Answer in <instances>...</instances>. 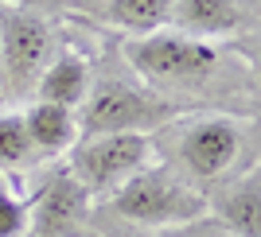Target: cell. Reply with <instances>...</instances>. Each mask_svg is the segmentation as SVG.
<instances>
[{
  "instance_id": "9",
  "label": "cell",
  "mask_w": 261,
  "mask_h": 237,
  "mask_svg": "<svg viewBox=\"0 0 261 237\" xmlns=\"http://www.w3.org/2000/svg\"><path fill=\"white\" fill-rule=\"evenodd\" d=\"M23 129H28L32 148L47 152V156L70 152L78 144V117H74V109H66V105H47V101L32 105L28 117H23Z\"/></svg>"
},
{
  "instance_id": "12",
  "label": "cell",
  "mask_w": 261,
  "mask_h": 237,
  "mask_svg": "<svg viewBox=\"0 0 261 237\" xmlns=\"http://www.w3.org/2000/svg\"><path fill=\"white\" fill-rule=\"evenodd\" d=\"M175 0H106L109 23H117L133 35H152L172 23Z\"/></svg>"
},
{
  "instance_id": "2",
  "label": "cell",
  "mask_w": 261,
  "mask_h": 237,
  "mask_svg": "<svg viewBox=\"0 0 261 237\" xmlns=\"http://www.w3.org/2000/svg\"><path fill=\"white\" fill-rule=\"evenodd\" d=\"M152 140L144 132H98L70 148V179L86 194H113L129 175L148 167Z\"/></svg>"
},
{
  "instance_id": "7",
  "label": "cell",
  "mask_w": 261,
  "mask_h": 237,
  "mask_svg": "<svg viewBox=\"0 0 261 237\" xmlns=\"http://www.w3.org/2000/svg\"><path fill=\"white\" fill-rule=\"evenodd\" d=\"M257 0H175L172 23L195 39H218L246 27Z\"/></svg>"
},
{
  "instance_id": "5",
  "label": "cell",
  "mask_w": 261,
  "mask_h": 237,
  "mask_svg": "<svg viewBox=\"0 0 261 237\" xmlns=\"http://www.w3.org/2000/svg\"><path fill=\"white\" fill-rule=\"evenodd\" d=\"M238 148H242V125L230 117H203L195 125H187L184 140H179V156H184L187 171L199 179H218L238 160Z\"/></svg>"
},
{
  "instance_id": "4",
  "label": "cell",
  "mask_w": 261,
  "mask_h": 237,
  "mask_svg": "<svg viewBox=\"0 0 261 237\" xmlns=\"http://www.w3.org/2000/svg\"><path fill=\"white\" fill-rule=\"evenodd\" d=\"M78 117V132L98 136V132H144V125H156L168 113L160 101L144 97L141 90L125 86V82H101L98 90H90L82 101Z\"/></svg>"
},
{
  "instance_id": "14",
  "label": "cell",
  "mask_w": 261,
  "mask_h": 237,
  "mask_svg": "<svg viewBox=\"0 0 261 237\" xmlns=\"http://www.w3.org/2000/svg\"><path fill=\"white\" fill-rule=\"evenodd\" d=\"M28 229H32L28 202L8 187H0V237H28Z\"/></svg>"
},
{
  "instance_id": "6",
  "label": "cell",
  "mask_w": 261,
  "mask_h": 237,
  "mask_svg": "<svg viewBox=\"0 0 261 237\" xmlns=\"http://www.w3.org/2000/svg\"><path fill=\"white\" fill-rule=\"evenodd\" d=\"M51 51V32L39 16L23 8H0V54H4V70L12 82H23L43 66Z\"/></svg>"
},
{
  "instance_id": "8",
  "label": "cell",
  "mask_w": 261,
  "mask_h": 237,
  "mask_svg": "<svg viewBox=\"0 0 261 237\" xmlns=\"http://www.w3.org/2000/svg\"><path fill=\"white\" fill-rule=\"evenodd\" d=\"M90 194L70 179V175H59L43 191L35 194V202L28 206V214H32V229L39 233H51V229H63L66 222H74L82 210H86Z\"/></svg>"
},
{
  "instance_id": "13",
  "label": "cell",
  "mask_w": 261,
  "mask_h": 237,
  "mask_svg": "<svg viewBox=\"0 0 261 237\" xmlns=\"http://www.w3.org/2000/svg\"><path fill=\"white\" fill-rule=\"evenodd\" d=\"M28 152H32V140H28L23 117H16V113L0 117V163H4V167H16V163L28 160Z\"/></svg>"
},
{
  "instance_id": "3",
  "label": "cell",
  "mask_w": 261,
  "mask_h": 237,
  "mask_svg": "<svg viewBox=\"0 0 261 237\" xmlns=\"http://www.w3.org/2000/svg\"><path fill=\"white\" fill-rule=\"evenodd\" d=\"M125 63L144 78H160V82H199L207 78L218 63L215 43L195 39L184 32H152L137 35L125 43Z\"/></svg>"
},
{
  "instance_id": "11",
  "label": "cell",
  "mask_w": 261,
  "mask_h": 237,
  "mask_svg": "<svg viewBox=\"0 0 261 237\" xmlns=\"http://www.w3.org/2000/svg\"><path fill=\"white\" fill-rule=\"evenodd\" d=\"M222 218L238 237H261V175L257 171H250L226 191Z\"/></svg>"
},
{
  "instance_id": "10",
  "label": "cell",
  "mask_w": 261,
  "mask_h": 237,
  "mask_svg": "<svg viewBox=\"0 0 261 237\" xmlns=\"http://www.w3.org/2000/svg\"><path fill=\"white\" fill-rule=\"evenodd\" d=\"M90 94V66L78 54H63L59 63H51L39 74V101L47 105H66L78 109Z\"/></svg>"
},
{
  "instance_id": "1",
  "label": "cell",
  "mask_w": 261,
  "mask_h": 237,
  "mask_svg": "<svg viewBox=\"0 0 261 237\" xmlns=\"http://www.w3.org/2000/svg\"><path fill=\"white\" fill-rule=\"evenodd\" d=\"M113 210L137 226H195L211 218V202L168 167H141L113 191Z\"/></svg>"
}]
</instances>
